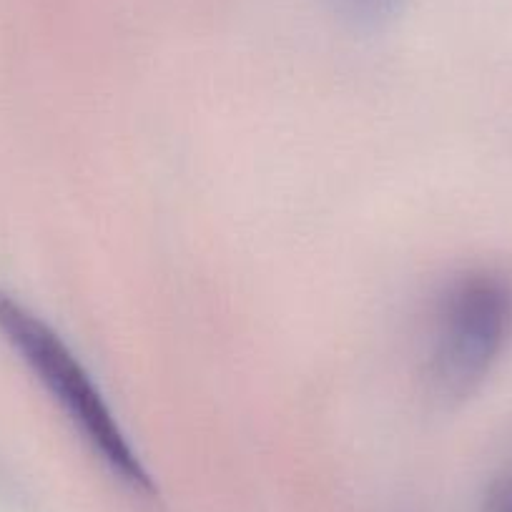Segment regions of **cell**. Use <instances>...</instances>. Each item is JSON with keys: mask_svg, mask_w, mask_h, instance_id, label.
Here are the masks:
<instances>
[{"mask_svg": "<svg viewBox=\"0 0 512 512\" xmlns=\"http://www.w3.org/2000/svg\"><path fill=\"white\" fill-rule=\"evenodd\" d=\"M512 339V277L470 269L442 289L427 332L425 379L442 402L467 400Z\"/></svg>", "mask_w": 512, "mask_h": 512, "instance_id": "1", "label": "cell"}, {"mask_svg": "<svg viewBox=\"0 0 512 512\" xmlns=\"http://www.w3.org/2000/svg\"><path fill=\"white\" fill-rule=\"evenodd\" d=\"M0 332L6 334L11 347L21 354L38 382L66 412L83 440L101 455V460L136 490H154L149 472L144 470L134 447L128 445L101 390L78 362L76 354L66 347V342L43 319L3 292H0Z\"/></svg>", "mask_w": 512, "mask_h": 512, "instance_id": "2", "label": "cell"}, {"mask_svg": "<svg viewBox=\"0 0 512 512\" xmlns=\"http://www.w3.org/2000/svg\"><path fill=\"white\" fill-rule=\"evenodd\" d=\"M327 3L339 18L359 28L382 26L402 6V0H327Z\"/></svg>", "mask_w": 512, "mask_h": 512, "instance_id": "3", "label": "cell"}]
</instances>
